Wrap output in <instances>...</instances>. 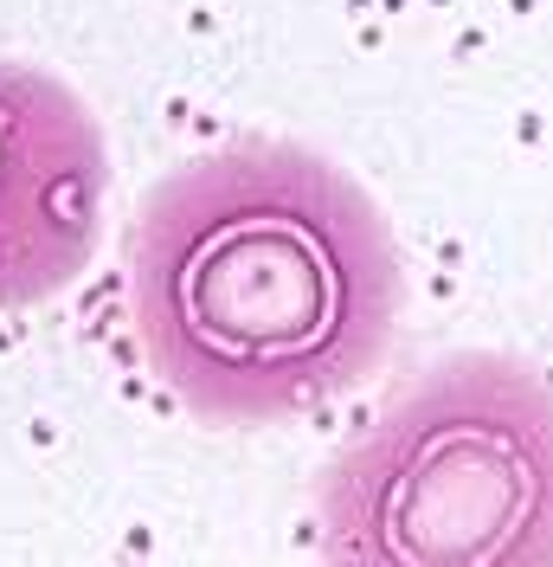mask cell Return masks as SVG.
I'll return each instance as SVG.
<instances>
[{
    "instance_id": "obj_2",
    "label": "cell",
    "mask_w": 553,
    "mask_h": 567,
    "mask_svg": "<svg viewBox=\"0 0 553 567\" xmlns=\"http://www.w3.org/2000/svg\"><path fill=\"white\" fill-rule=\"evenodd\" d=\"M347 567H553V381L495 349L445 354L315 484Z\"/></svg>"
},
{
    "instance_id": "obj_1",
    "label": "cell",
    "mask_w": 553,
    "mask_h": 567,
    "mask_svg": "<svg viewBox=\"0 0 553 567\" xmlns=\"http://www.w3.org/2000/svg\"><path fill=\"white\" fill-rule=\"evenodd\" d=\"M123 317L180 413L264 432L380 374L406 317V258L342 162L290 136H239L148 187Z\"/></svg>"
},
{
    "instance_id": "obj_3",
    "label": "cell",
    "mask_w": 553,
    "mask_h": 567,
    "mask_svg": "<svg viewBox=\"0 0 553 567\" xmlns=\"http://www.w3.org/2000/svg\"><path fill=\"white\" fill-rule=\"evenodd\" d=\"M104 194L109 155L91 104L45 65L0 59V317L84 278Z\"/></svg>"
}]
</instances>
